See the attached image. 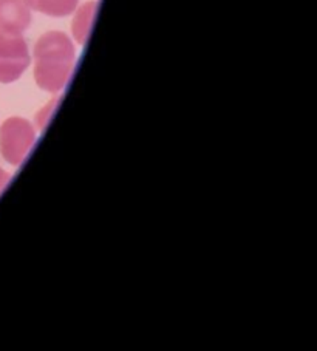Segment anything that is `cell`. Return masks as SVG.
I'll return each instance as SVG.
<instances>
[{"instance_id": "2", "label": "cell", "mask_w": 317, "mask_h": 351, "mask_svg": "<svg viewBox=\"0 0 317 351\" xmlns=\"http://www.w3.org/2000/svg\"><path fill=\"white\" fill-rule=\"evenodd\" d=\"M38 129L25 118L11 117L0 125V155L10 166L19 167L32 152Z\"/></svg>"}, {"instance_id": "8", "label": "cell", "mask_w": 317, "mask_h": 351, "mask_svg": "<svg viewBox=\"0 0 317 351\" xmlns=\"http://www.w3.org/2000/svg\"><path fill=\"white\" fill-rule=\"evenodd\" d=\"M11 181V175L10 172L5 171V169L0 167V195H2V192L7 189V186L10 184Z\"/></svg>"}, {"instance_id": "5", "label": "cell", "mask_w": 317, "mask_h": 351, "mask_svg": "<svg viewBox=\"0 0 317 351\" xmlns=\"http://www.w3.org/2000/svg\"><path fill=\"white\" fill-rule=\"evenodd\" d=\"M99 2L97 0H89L75 10L71 21V38L78 45L85 47L93 28V22L97 13Z\"/></svg>"}, {"instance_id": "1", "label": "cell", "mask_w": 317, "mask_h": 351, "mask_svg": "<svg viewBox=\"0 0 317 351\" xmlns=\"http://www.w3.org/2000/svg\"><path fill=\"white\" fill-rule=\"evenodd\" d=\"M33 76L42 92L60 95L70 82L76 65V45L64 32H47L33 48Z\"/></svg>"}, {"instance_id": "7", "label": "cell", "mask_w": 317, "mask_h": 351, "mask_svg": "<svg viewBox=\"0 0 317 351\" xmlns=\"http://www.w3.org/2000/svg\"><path fill=\"white\" fill-rule=\"evenodd\" d=\"M59 101H60V95H53V98L48 101L38 113H36V127H38L39 130H44L48 125V123H50V119L53 118V114L59 106Z\"/></svg>"}, {"instance_id": "3", "label": "cell", "mask_w": 317, "mask_h": 351, "mask_svg": "<svg viewBox=\"0 0 317 351\" xmlns=\"http://www.w3.org/2000/svg\"><path fill=\"white\" fill-rule=\"evenodd\" d=\"M32 65V51L22 34L0 32V84L19 81Z\"/></svg>"}, {"instance_id": "6", "label": "cell", "mask_w": 317, "mask_h": 351, "mask_svg": "<svg viewBox=\"0 0 317 351\" xmlns=\"http://www.w3.org/2000/svg\"><path fill=\"white\" fill-rule=\"evenodd\" d=\"M32 11L48 17H67L75 13L79 0H25Z\"/></svg>"}, {"instance_id": "4", "label": "cell", "mask_w": 317, "mask_h": 351, "mask_svg": "<svg viewBox=\"0 0 317 351\" xmlns=\"http://www.w3.org/2000/svg\"><path fill=\"white\" fill-rule=\"evenodd\" d=\"M33 22V11L25 0H0V32L23 34Z\"/></svg>"}]
</instances>
